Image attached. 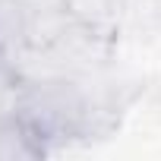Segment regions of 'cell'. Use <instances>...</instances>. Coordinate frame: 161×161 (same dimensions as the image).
Masks as SVG:
<instances>
[{"mask_svg": "<svg viewBox=\"0 0 161 161\" xmlns=\"http://www.w3.org/2000/svg\"><path fill=\"white\" fill-rule=\"evenodd\" d=\"M29 47V7L25 0H0V57L13 60Z\"/></svg>", "mask_w": 161, "mask_h": 161, "instance_id": "obj_2", "label": "cell"}, {"mask_svg": "<svg viewBox=\"0 0 161 161\" xmlns=\"http://www.w3.org/2000/svg\"><path fill=\"white\" fill-rule=\"evenodd\" d=\"M16 92H19V76L0 57V114H16Z\"/></svg>", "mask_w": 161, "mask_h": 161, "instance_id": "obj_3", "label": "cell"}, {"mask_svg": "<svg viewBox=\"0 0 161 161\" xmlns=\"http://www.w3.org/2000/svg\"><path fill=\"white\" fill-rule=\"evenodd\" d=\"M16 117L35 136L41 152L51 145L82 139L95 130L101 108L95 104L92 92L66 76H38L19 79L16 92Z\"/></svg>", "mask_w": 161, "mask_h": 161, "instance_id": "obj_1", "label": "cell"}]
</instances>
